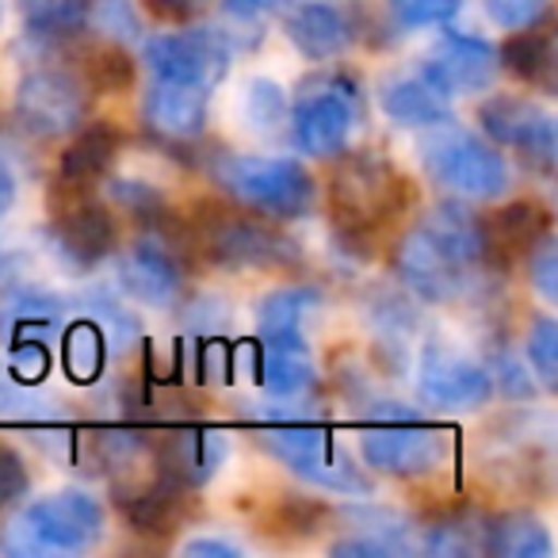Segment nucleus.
Returning a JSON list of instances; mask_svg holds the SVG:
<instances>
[{"mask_svg": "<svg viewBox=\"0 0 558 558\" xmlns=\"http://www.w3.org/2000/svg\"><path fill=\"white\" fill-rule=\"evenodd\" d=\"M180 550L192 558H241L238 543L222 539V535H192Z\"/></svg>", "mask_w": 558, "mask_h": 558, "instance_id": "obj_45", "label": "nucleus"}, {"mask_svg": "<svg viewBox=\"0 0 558 558\" xmlns=\"http://www.w3.org/2000/svg\"><path fill=\"white\" fill-rule=\"evenodd\" d=\"M88 4L93 0H16V12L32 39H70L85 32Z\"/></svg>", "mask_w": 558, "mask_h": 558, "instance_id": "obj_30", "label": "nucleus"}, {"mask_svg": "<svg viewBox=\"0 0 558 558\" xmlns=\"http://www.w3.org/2000/svg\"><path fill=\"white\" fill-rule=\"evenodd\" d=\"M486 524L489 517L474 505H456V509L436 512L428 524L417 527V550L444 558L486 555Z\"/></svg>", "mask_w": 558, "mask_h": 558, "instance_id": "obj_24", "label": "nucleus"}, {"mask_svg": "<svg viewBox=\"0 0 558 558\" xmlns=\"http://www.w3.org/2000/svg\"><path fill=\"white\" fill-rule=\"evenodd\" d=\"M233 54H238V35L215 24H195L184 27V32L154 35V39H146V50H142L154 81H180V85L207 88V93L226 81Z\"/></svg>", "mask_w": 558, "mask_h": 558, "instance_id": "obj_10", "label": "nucleus"}, {"mask_svg": "<svg viewBox=\"0 0 558 558\" xmlns=\"http://www.w3.org/2000/svg\"><path fill=\"white\" fill-rule=\"evenodd\" d=\"M187 238L199 248L203 260L215 268L233 271H268V268H295L299 245L283 230L271 226V218L253 215L245 207L226 203H199L187 218Z\"/></svg>", "mask_w": 558, "mask_h": 558, "instance_id": "obj_3", "label": "nucleus"}, {"mask_svg": "<svg viewBox=\"0 0 558 558\" xmlns=\"http://www.w3.org/2000/svg\"><path fill=\"white\" fill-rule=\"evenodd\" d=\"M421 165H425L428 180L436 187L463 203H486L509 187V165H505L501 149L466 126L456 123H433L425 126L421 138Z\"/></svg>", "mask_w": 558, "mask_h": 558, "instance_id": "obj_6", "label": "nucleus"}, {"mask_svg": "<svg viewBox=\"0 0 558 558\" xmlns=\"http://www.w3.org/2000/svg\"><path fill=\"white\" fill-rule=\"evenodd\" d=\"M326 517V509L314 501H288V505H276L271 512V527H279V535H314Z\"/></svg>", "mask_w": 558, "mask_h": 558, "instance_id": "obj_43", "label": "nucleus"}, {"mask_svg": "<svg viewBox=\"0 0 558 558\" xmlns=\"http://www.w3.org/2000/svg\"><path fill=\"white\" fill-rule=\"evenodd\" d=\"M62 356H65V375L81 387L96 383L104 375V364H108L111 349L104 341V333L85 318L77 314V322L62 326Z\"/></svg>", "mask_w": 558, "mask_h": 558, "instance_id": "obj_31", "label": "nucleus"}, {"mask_svg": "<svg viewBox=\"0 0 558 558\" xmlns=\"http://www.w3.org/2000/svg\"><path fill=\"white\" fill-rule=\"evenodd\" d=\"M207 88L180 85V81H154L142 96V123L161 142H199L207 131Z\"/></svg>", "mask_w": 558, "mask_h": 558, "instance_id": "obj_19", "label": "nucleus"}, {"mask_svg": "<svg viewBox=\"0 0 558 558\" xmlns=\"http://www.w3.org/2000/svg\"><path fill=\"white\" fill-rule=\"evenodd\" d=\"M463 0H383V12L398 32H421V27H444L459 16Z\"/></svg>", "mask_w": 558, "mask_h": 558, "instance_id": "obj_38", "label": "nucleus"}, {"mask_svg": "<svg viewBox=\"0 0 558 558\" xmlns=\"http://www.w3.org/2000/svg\"><path fill=\"white\" fill-rule=\"evenodd\" d=\"M100 39H111V43H134L142 35V24H138V12H134L131 0H93L88 4V24Z\"/></svg>", "mask_w": 558, "mask_h": 558, "instance_id": "obj_39", "label": "nucleus"}, {"mask_svg": "<svg viewBox=\"0 0 558 558\" xmlns=\"http://www.w3.org/2000/svg\"><path fill=\"white\" fill-rule=\"evenodd\" d=\"M360 456H364V466H372L375 474H387V478H425L448 463L451 440L448 433L421 425L417 417H395L364 428Z\"/></svg>", "mask_w": 558, "mask_h": 558, "instance_id": "obj_11", "label": "nucleus"}, {"mask_svg": "<svg viewBox=\"0 0 558 558\" xmlns=\"http://www.w3.org/2000/svg\"><path fill=\"white\" fill-rule=\"evenodd\" d=\"M119 146H123V134L116 123H81L70 134V146L62 149L58 177L73 180V184H96L116 165Z\"/></svg>", "mask_w": 558, "mask_h": 558, "instance_id": "obj_27", "label": "nucleus"}, {"mask_svg": "<svg viewBox=\"0 0 558 558\" xmlns=\"http://www.w3.org/2000/svg\"><path fill=\"white\" fill-rule=\"evenodd\" d=\"M417 398L436 413H471L489 405L494 379L478 360H466L448 344H428L417 364Z\"/></svg>", "mask_w": 558, "mask_h": 558, "instance_id": "obj_15", "label": "nucleus"}, {"mask_svg": "<svg viewBox=\"0 0 558 558\" xmlns=\"http://www.w3.org/2000/svg\"><path fill=\"white\" fill-rule=\"evenodd\" d=\"M32 489V474H27V463L12 444L0 440V509H12L20 505Z\"/></svg>", "mask_w": 558, "mask_h": 558, "instance_id": "obj_42", "label": "nucleus"}, {"mask_svg": "<svg viewBox=\"0 0 558 558\" xmlns=\"http://www.w3.org/2000/svg\"><path fill=\"white\" fill-rule=\"evenodd\" d=\"M344 517L352 520V532L372 535V539L383 543L390 555H410V550H417V527H413L405 517H398V512L372 509V505H367V509H349Z\"/></svg>", "mask_w": 558, "mask_h": 558, "instance_id": "obj_36", "label": "nucleus"}, {"mask_svg": "<svg viewBox=\"0 0 558 558\" xmlns=\"http://www.w3.org/2000/svg\"><path fill=\"white\" fill-rule=\"evenodd\" d=\"M550 233V215L543 210V203L535 199H512L497 210L494 218H486V248L489 260L501 256L505 264L509 260H524L527 248L535 241Z\"/></svg>", "mask_w": 558, "mask_h": 558, "instance_id": "obj_25", "label": "nucleus"}, {"mask_svg": "<svg viewBox=\"0 0 558 558\" xmlns=\"http://www.w3.org/2000/svg\"><path fill=\"white\" fill-rule=\"evenodd\" d=\"M108 203L119 207L126 218H134L138 226L146 230H161V226L172 222V210H169V199L157 184L149 180H138V177H119L108 184Z\"/></svg>", "mask_w": 558, "mask_h": 558, "instance_id": "obj_32", "label": "nucleus"}, {"mask_svg": "<svg viewBox=\"0 0 558 558\" xmlns=\"http://www.w3.org/2000/svg\"><path fill=\"white\" fill-rule=\"evenodd\" d=\"M70 303L39 283H12L0 295V349L4 367L24 387L43 383L50 372V349L62 337Z\"/></svg>", "mask_w": 558, "mask_h": 558, "instance_id": "obj_7", "label": "nucleus"}, {"mask_svg": "<svg viewBox=\"0 0 558 558\" xmlns=\"http://www.w3.org/2000/svg\"><path fill=\"white\" fill-rule=\"evenodd\" d=\"M146 9L161 20H192L199 9H207V0H146Z\"/></svg>", "mask_w": 558, "mask_h": 558, "instance_id": "obj_47", "label": "nucleus"}, {"mask_svg": "<svg viewBox=\"0 0 558 558\" xmlns=\"http://www.w3.org/2000/svg\"><path fill=\"white\" fill-rule=\"evenodd\" d=\"M527 264V283L535 288V295L543 303H555L558 299V245H555V233H543L524 256Z\"/></svg>", "mask_w": 558, "mask_h": 558, "instance_id": "obj_41", "label": "nucleus"}, {"mask_svg": "<svg viewBox=\"0 0 558 558\" xmlns=\"http://www.w3.org/2000/svg\"><path fill=\"white\" fill-rule=\"evenodd\" d=\"M20 268H24V260H20L12 248L0 245V295H4V291H9L12 283L20 279Z\"/></svg>", "mask_w": 558, "mask_h": 558, "instance_id": "obj_48", "label": "nucleus"}, {"mask_svg": "<svg viewBox=\"0 0 558 558\" xmlns=\"http://www.w3.org/2000/svg\"><path fill=\"white\" fill-rule=\"evenodd\" d=\"M524 356H527V367L535 372L539 387L547 390H558V322L550 314H539L532 318L527 326V337H524Z\"/></svg>", "mask_w": 558, "mask_h": 558, "instance_id": "obj_37", "label": "nucleus"}, {"mask_svg": "<svg viewBox=\"0 0 558 558\" xmlns=\"http://www.w3.org/2000/svg\"><path fill=\"white\" fill-rule=\"evenodd\" d=\"M93 88L85 85L70 62L54 54H39V62L27 65L12 93V119L35 142L70 138L88 116Z\"/></svg>", "mask_w": 558, "mask_h": 558, "instance_id": "obj_8", "label": "nucleus"}, {"mask_svg": "<svg viewBox=\"0 0 558 558\" xmlns=\"http://www.w3.org/2000/svg\"><path fill=\"white\" fill-rule=\"evenodd\" d=\"M12 203H16V177H12L9 161H0V222L9 218Z\"/></svg>", "mask_w": 558, "mask_h": 558, "instance_id": "obj_49", "label": "nucleus"}, {"mask_svg": "<svg viewBox=\"0 0 558 558\" xmlns=\"http://www.w3.org/2000/svg\"><path fill=\"white\" fill-rule=\"evenodd\" d=\"M149 451H154L157 474H165V478L184 489H199V486H207L218 466H222L226 436H218L215 428L180 425V428H169V433L154 436Z\"/></svg>", "mask_w": 558, "mask_h": 558, "instance_id": "obj_17", "label": "nucleus"}, {"mask_svg": "<svg viewBox=\"0 0 558 558\" xmlns=\"http://www.w3.org/2000/svg\"><path fill=\"white\" fill-rule=\"evenodd\" d=\"M283 35L306 58V62H333L356 43L349 4H329V0H291L283 12Z\"/></svg>", "mask_w": 558, "mask_h": 558, "instance_id": "obj_18", "label": "nucleus"}, {"mask_svg": "<svg viewBox=\"0 0 558 558\" xmlns=\"http://www.w3.org/2000/svg\"><path fill=\"white\" fill-rule=\"evenodd\" d=\"M489 372V379H494V395L501 390L505 398H532V379H527V372H524V364L520 360H512V356H497L494 360V367H486Z\"/></svg>", "mask_w": 558, "mask_h": 558, "instance_id": "obj_44", "label": "nucleus"}, {"mask_svg": "<svg viewBox=\"0 0 558 558\" xmlns=\"http://www.w3.org/2000/svg\"><path fill=\"white\" fill-rule=\"evenodd\" d=\"M322 311V291L314 283H283L256 303V341L306 344V322Z\"/></svg>", "mask_w": 558, "mask_h": 558, "instance_id": "obj_23", "label": "nucleus"}, {"mask_svg": "<svg viewBox=\"0 0 558 558\" xmlns=\"http://www.w3.org/2000/svg\"><path fill=\"white\" fill-rule=\"evenodd\" d=\"M395 271L405 283V291H413L425 303H459L474 291L478 271L463 264L436 233H428L425 226H410L395 245Z\"/></svg>", "mask_w": 558, "mask_h": 558, "instance_id": "obj_12", "label": "nucleus"}, {"mask_svg": "<svg viewBox=\"0 0 558 558\" xmlns=\"http://www.w3.org/2000/svg\"><path fill=\"white\" fill-rule=\"evenodd\" d=\"M104 505L85 489L35 497L0 524V550L16 558L81 555L104 539Z\"/></svg>", "mask_w": 558, "mask_h": 558, "instance_id": "obj_2", "label": "nucleus"}, {"mask_svg": "<svg viewBox=\"0 0 558 558\" xmlns=\"http://www.w3.org/2000/svg\"><path fill=\"white\" fill-rule=\"evenodd\" d=\"M116 501H119V512H123V524L131 527V532L165 539V535H172L187 520L192 489L177 486V482H169L165 474H157V478L123 489Z\"/></svg>", "mask_w": 558, "mask_h": 558, "instance_id": "obj_22", "label": "nucleus"}, {"mask_svg": "<svg viewBox=\"0 0 558 558\" xmlns=\"http://www.w3.org/2000/svg\"><path fill=\"white\" fill-rule=\"evenodd\" d=\"M256 444L276 459L279 466H288L291 474L303 471V466L318 463L322 456L337 448L333 436L326 425H314L306 417H291V421H268V425L256 428Z\"/></svg>", "mask_w": 558, "mask_h": 558, "instance_id": "obj_26", "label": "nucleus"}, {"mask_svg": "<svg viewBox=\"0 0 558 558\" xmlns=\"http://www.w3.org/2000/svg\"><path fill=\"white\" fill-rule=\"evenodd\" d=\"M77 314H85V318L100 329L111 352L131 349V344L138 341V333H142L138 318H134V314L126 311L116 295H108V291H88V295L77 303Z\"/></svg>", "mask_w": 558, "mask_h": 558, "instance_id": "obj_33", "label": "nucleus"}, {"mask_svg": "<svg viewBox=\"0 0 558 558\" xmlns=\"http://www.w3.org/2000/svg\"><path fill=\"white\" fill-rule=\"evenodd\" d=\"M486 16L501 32H532L550 20V0H486Z\"/></svg>", "mask_w": 558, "mask_h": 558, "instance_id": "obj_40", "label": "nucleus"}, {"mask_svg": "<svg viewBox=\"0 0 558 558\" xmlns=\"http://www.w3.org/2000/svg\"><path fill=\"white\" fill-rule=\"evenodd\" d=\"M116 279L123 295H131L142 306H154V311L180 306L187 291L184 256L161 230H146L116 256Z\"/></svg>", "mask_w": 558, "mask_h": 558, "instance_id": "obj_14", "label": "nucleus"}, {"mask_svg": "<svg viewBox=\"0 0 558 558\" xmlns=\"http://www.w3.org/2000/svg\"><path fill=\"white\" fill-rule=\"evenodd\" d=\"M364 116V93L344 70H314L288 96V131L303 157L333 161L349 149Z\"/></svg>", "mask_w": 558, "mask_h": 558, "instance_id": "obj_5", "label": "nucleus"}, {"mask_svg": "<svg viewBox=\"0 0 558 558\" xmlns=\"http://www.w3.org/2000/svg\"><path fill=\"white\" fill-rule=\"evenodd\" d=\"M337 169L329 180V210L333 226L356 245H367L379 230L405 215L413 199V184L387 154L360 149L333 157Z\"/></svg>", "mask_w": 558, "mask_h": 558, "instance_id": "obj_1", "label": "nucleus"}, {"mask_svg": "<svg viewBox=\"0 0 558 558\" xmlns=\"http://www.w3.org/2000/svg\"><path fill=\"white\" fill-rule=\"evenodd\" d=\"M295 474L311 482V486L329 489V494H344V497L372 494V478H367L364 466H356L344 451H337V448L329 451V456H322L318 463L303 466V471H295Z\"/></svg>", "mask_w": 558, "mask_h": 558, "instance_id": "obj_35", "label": "nucleus"}, {"mask_svg": "<svg viewBox=\"0 0 558 558\" xmlns=\"http://www.w3.org/2000/svg\"><path fill=\"white\" fill-rule=\"evenodd\" d=\"M0 24H4V0H0Z\"/></svg>", "mask_w": 558, "mask_h": 558, "instance_id": "obj_50", "label": "nucleus"}, {"mask_svg": "<svg viewBox=\"0 0 558 558\" xmlns=\"http://www.w3.org/2000/svg\"><path fill=\"white\" fill-rule=\"evenodd\" d=\"M50 226L47 241L70 271H93L119 248V222L111 207L93 195V184H73L58 177L47 195Z\"/></svg>", "mask_w": 558, "mask_h": 558, "instance_id": "obj_9", "label": "nucleus"}, {"mask_svg": "<svg viewBox=\"0 0 558 558\" xmlns=\"http://www.w3.org/2000/svg\"><path fill=\"white\" fill-rule=\"evenodd\" d=\"M291 0H222V12L230 20H260L268 16V12H279V9H288Z\"/></svg>", "mask_w": 558, "mask_h": 558, "instance_id": "obj_46", "label": "nucleus"}, {"mask_svg": "<svg viewBox=\"0 0 558 558\" xmlns=\"http://www.w3.org/2000/svg\"><path fill=\"white\" fill-rule=\"evenodd\" d=\"M256 383L276 405H288L291 417H306L299 402H306L318 383L311 344H264L256 341Z\"/></svg>", "mask_w": 558, "mask_h": 558, "instance_id": "obj_20", "label": "nucleus"}, {"mask_svg": "<svg viewBox=\"0 0 558 558\" xmlns=\"http://www.w3.org/2000/svg\"><path fill=\"white\" fill-rule=\"evenodd\" d=\"M555 543L535 512H501L486 524V555L497 558H550Z\"/></svg>", "mask_w": 558, "mask_h": 558, "instance_id": "obj_29", "label": "nucleus"}, {"mask_svg": "<svg viewBox=\"0 0 558 558\" xmlns=\"http://www.w3.org/2000/svg\"><path fill=\"white\" fill-rule=\"evenodd\" d=\"M210 177L238 207L271 222H299L318 207V180L295 157L222 154L210 161Z\"/></svg>", "mask_w": 558, "mask_h": 558, "instance_id": "obj_4", "label": "nucleus"}, {"mask_svg": "<svg viewBox=\"0 0 558 558\" xmlns=\"http://www.w3.org/2000/svg\"><path fill=\"white\" fill-rule=\"evenodd\" d=\"M497 65H501L509 77L524 81L527 88H539V93H555V39L539 27L532 32H512L509 39L497 47Z\"/></svg>", "mask_w": 558, "mask_h": 558, "instance_id": "obj_28", "label": "nucleus"}, {"mask_svg": "<svg viewBox=\"0 0 558 558\" xmlns=\"http://www.w3.org/2000/svg\"><path fill=\"white\" fill-rule=\"evenodd\" d=\"M241 116H245L248 131L264 134H279L288 126V93L268 77H253L245 85V96H241Z\"/></svg>", "mask_w": 558, "mask_h": 558, "instance_id": "obj_34", "label": "nucleus"}, {"mask_svg": "<svg viewBox=\"0 0 558 558\" xmlns=\"http://www.w3.org/2000/svg\"><path fill=\"white\" fill-rule=\"evenodd\" d=\"M375 100H379L383 116L405 131H425L451 116V88L436 77L428 62L387 73L375 88Z\"/></svg>", "mask_w": 558, "mask_h": 558, "instance_id": "obj_16", "label": "nucleus"}, {"mask_svg": "<svg viewBox=\"0 0 558 558\" xmlns=\"http://www.w3.org/2000/svg\"><path fill=\"white\" fill-rule=\"evenodd\" d=\"M428 65L436 77L456 93H482L497 81L501 65H497V47L482 35L466 32H444L436 47L428 50Z\"/></svg>", "mask_w": 558, "mask_h": 558, "instance_id": "obj_21", "label": "nucleus"}, {"mask_svg": "<svg viewBox=\"0 0 558 558\" xmlns=\"http://www.w3.org/2000/svg\"><path fill=\"white\" fill-rule=\"evenodd\" d=\"M478 126L497 149H512L527 169L550 177L558 157V126L543 104L527 96H489L478 108Z\"/></svg>", "mask_w": 558, "mask_h": 558, "instance_id": "obj_13", "label": "nucleus"}]
</instances>
